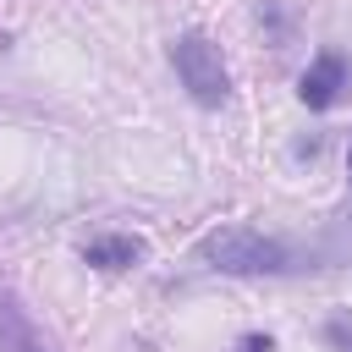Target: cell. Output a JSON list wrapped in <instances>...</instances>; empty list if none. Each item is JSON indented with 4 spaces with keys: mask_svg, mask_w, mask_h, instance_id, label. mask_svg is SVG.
<instances>
[{
    "mask_svg": "<svg viewBox=\"0 0 352 352\" xmlns=\"http://www.w3.org/2000/svg\"><path fill=\"white\" fill-rule=\"evenodd\" d=\"M0 352H50V341L33 324V314L22 308V297L6 280H0Z\"/></svg>",
    "mask_w": 352,
    "mask_h": 352,
    "instance_id": "cell-4",
    "label": "cell"
},
{
    "mask_svg": "<svg viewBox=\"0 0 352 352\" xmlns=\"http://www.w3.org/2000/svg\"><path fill=\"white\" fill-rule=\"evenodd\" d=\"M198 258L220 275H286L297 270V253L280 236H264L253 226H220L198 242Z\"/></svg>",
    "mask_w": 352,
    "mask_h": 352,
    "instance_id": "cell-1",
    "label": "cell"
},
{
    "mask_svg": "<svg viewBox=\"0 0 352 352\" xmlns=\"http://www.w3.org/2000/svg\"><path fill=\"white\" fill-rule=\"evenodd\" d=\"M170 66H176V77H182V88L198 99V104H226L231 99V72H226V60H220V44H209L204 33H182L176 44H170Z\"/></svg>",
    "mask_w": 352,
    "mask_h": 352,
    "instance_id": "cell-2",
    "label": "cell"
},
{
    "mask_svg": "<svg viewBox=\"0 0 352 352\" xmlns=\"http://www.w3.org/2000/svg\"><path fill=\"white\" fill-rule=\"evenodd\" d=\"M82 258H88L94 270H132V264L143 258V242H138V236H94V242L82 248Z\"/></svg>",
    "mask_w": 352,
    "mask_h": 352,
    "instance_id": "cell-5",
    "label": "cell"
},
{
    "mask_svg": "<svg viewBox=\"0 0 352 352\" xmlns=\"http://www.w3.org/2000/svg\"><path fill=\"white\" fill-rule=\"evenodd\" d=\"M324 341H330L336 352H352V319H330V324H324Z\"/></svg>",
    "mask_w": 352,
    "mask_h": 352,
    "instance_id": "cell-6",
    "label": "cell"
},
{
    "mask_svg": "<svg viewBox=\"0 0 352 352\" xmlns=\"http://www.w3.org/2000/svg\"><path fill=\"white\" fill-rule=\"evenodd\" d=\"M352 82V72H346V60L341 55H314L308 60V72H302V82H297V94H302V104L308 110H330L336 99H341V88Z\"/></svg>",
    "mask_w": 352,
    "mask_h": 352,
    "instance_id": "cell-3",
    "label": "cell"
},
{
    "mask_svg": "<svg viewBox=\"0 0 352 352\" xmlns=\"http://www.w3.org/2000/svg\"><path fill=\"white\" fill-rule=\"evenodd\" d=\"M236 352H270V336H242V346Z\"/></svg>",
    "mask_w": 352,
    "mask_h": 352,
    "instance_id": "cell-7",
    "label": "cell"
}]
</instances>
